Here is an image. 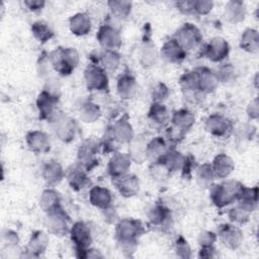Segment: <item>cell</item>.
<instances>
[{"instance_id": "39", "label": "cell", "mask_w": 259, "mask_h": 259, "mask_svg": "<svg viewBox=\"0 0 259 259\" xmlns=\"http://www.w3.org/2000/svg\"><path fill=\"white\" fill-rule=\"evenodd\" d=\"M107 6L113 17L124 20L132 13L133 3L125 0H110L107 2Z\"/></svg>"}, {"instance_id": "5", "label": "cell", "mask_w": 259, "mask_h": 259, "mask_svg": "<svg viewBox=\"0 0 259 259\" xmlns=\"http://www.w3.org/2000/svg\"><path fill=\"white\" fill-rule=\"evenodd\" d=\"M101 147L96 141L92 139L85 140L80 144L77 150V165L86 170L87 172L91 171L98 165L97 153Z\"/></svg>"}, {"instance_id": "3", "label": "cell", "mask_w": 259, "mask_h": 259, "mask_svg": "<svg viewBox=\"0 0 259 259\" xmlns=\"http://www.w3.org/2000/svg\"><path fill=\"white\" fill-rule=\"evenodd\" d=\"M115 239L118 243H138L139 238L145 233L143 223L137 219L125 218L115 224Z\"/></svg>"}, {"instance_id": "54", "label": "cell", "mask_w": 259, "mask_h": 259, "mask_svg": "<svg viewBox=\"0 0 259 259\" xmlns=\"http://www.w3.org/2000/svg\"><path fill=\"white\" fill-rule=\"evenodd\" d=\"M217 256V250L213 246H204L200 247V250L198 252V257L200 258H213Z\"/></svg>"}, {"instance_id": "43", "label": "cell", "mask_w": 259, "mask_h": 259, "mask_svg": "<svg viewBox=\"0 0 259 259\" xmlns=\"http://www.w3.org/2000/svg\"><path fill=\"white\" fill-rule=\"evenodd\" d=\"M174 250L176 253V256L183 259H188L192 257V251L191 247L188 243V241L183 236H178L174 243Z\"/></svg>"}, {"instance_id": "1", "label": "cell", "mask_w": 259, "mask_h": 259, "mask_svg": "<svg viewBox=\"0 0 259 259\" xmlns=\"http://www.w3.org/2000/svg\"><path fill=\"white\" fill-rule=\"evenodd\" d=\"M49 63L61 76H69L78 67L80 56L74 48L58 47L50 53Z\"/></svg>"}, {"instance_id": "29", "label": "cell", "mask_w": 259, "mask_h": 259, "mask_svg": "<svg viewBox=\"0 0 259 259\" xmlns=\"http://www.w3.org/2000/svg\"><path fill=\"white\" fill-rule=\"evenodd\" d=\"M89 201L93 206L103 210L111 206L112 194L108 188L95 185L89 190Z\"/></svg>"}, {"instance_id": "16", "label": "cell", "mask_w": 259, "mask_h": 259, "mask_svg": "<svg viewBox=\"0 0 259 259\" xmlns=\"http://www.w3.org/2000/svg\"><path fill=\"white\" fill-rule=\"evenodd\" d=\"M132 158L130 154L116 152L113 153L107 164V173L112 179L119 178L128 173L132 166Z\"/></svg>"}, {"instance_id": "17", "label": "cell", "mask_w": 259, "mask_h": 259, "mask_svg": "<svg viewBox=\"0 0 259 259\" xmlns=\"http://www.w3.org/2000/svg\"><path fill=\"white\" fill-rule=\"evenodd\" d=\"M194 70L197 75L198 92L201 94H209L214 92L220 84L215 72L207 67H197Z\"/></svg>"}, {"instance_id": "20", "label": "cell", "mask_w": 259, "mask_h": 259, "mask_svg": "<svg viewBox=\"0 0 259 259\" xmlns=\"http://www.w3.org/2000/svg\"><path fill=\"white\" fill-rule=\"evenodd\" d=\"M65 179L70 187L75 191H81L91 183V180L87 175V171L77 164L71 165L69 168H67Z\"/></svg>"}, {"instance_id": "26", "label": "cell", "mask_w": 259, "mask_h": 259, "mask_svg": "<svg viewBox=\"0 0 259 259\" xmlns=\"http://www.w3.org/2000/svg\"><path fill=\"white\" fill-rule=\"evenodd\" d=\"M138 91V83L136 78L130 73L120 75L116 82V92L123 100H130L135 97Z\"/></svg>"}, {"instance_id": "34", "label": "cell", "mask_w": 259, "mask_h": 259, "mask_svg": "<svg viewBox=\"0 0 259 259\" xmlns=\"http://www.w3.org/2000/svg\"><path fill=\"white\" fill-rule=\"evenodd\" d=\"M170 112L164 103L152 102L148 111V118L151 122L158 126H166L170 121Z\"/></svg>"}, {"instance_id": "53", "label": "cell", "mask_w": 259, "mask_h": 259, "mask_svg": "<svg viewBox=\"0 0 259 259\" xmlns=\"http://www.w3.org/2000/svg\"><path fill=\"white\" fill-rule=\"evenodd\" d=\"M176 8L183 14H194L193 12V0L177 1L175 3Z\"/></svg>"}, {"instance_id": "38", "label": "cell", "mask_w": 259, "mask_h": 259, "mask_svg": "<svg viewBox=\"0 0 259 259\" xmlns=\"http://www.w3.org/2000/svg\"><path fill=\"white\" fill-rule=\"evenodd\" d=\"M101 109L98 104L92 101H86L79 108V116L83 122L93 123L101 117Z\"/></svg>"}, {"instance_id": "52", "label": "cell", "mask_w": 259, "mask_h": 259, "mask_svg": "<svg viewBox=\"0 0 259 259\" xmlns=\"http://www.w3.org/2000/svg\"><path fill=\"white\" fill-rule=\"evenodd\" d=\"M247 115L249 116L250 119H254L256 120L259 116V105H258V99L257 97L254 98L253 100H251L248 105H247V109H246Z\"/></svg>"}, {"instance_id": "12", "label": "cell", "mask_w": 259, "mask_h": 259, "mask_svg": "<svg viewBox=\"0 0 259 259\" xmlns=\"http://www.w3.org/2000/svg\"><path fill=\"white\" fill-rule=\"evenodd\" d=\"M96 38L103 50L117 51L122 45L119 30L116 27L107 23L99 26L96 33Z\"/></svg>"}, {"instance_id": "27", "label": "cell", "mask_w": 259, "mask_h": 259, "mask_svg": "<svg viewBox=\"0 0 259 259\" xmlns=\"http://www.w3.org/2000/svg\"><path fill=\"white\" fill-rule=\"evenodd\" d=\"M247 9L246 4L243 1L239 0H231L228 1L224 8V16L226 20L230 23L237 24L246 18Z\"/></svg>"}, {"instance_id": "46", "label": "cell", "mask_w": 259, "mask_h": 259, "mask_svg": "<svg viewBox=\"0 0 259 259\" xmlns=\"http://www.w3.org/2000/svg\"><path fill=\"white\" fill-rule=\"evenodd\" d=\"M169 94H170V90L168 86L163 82H159L153 87L151 91L152 102L163 103L168 98Z\"/></svg>"}, {"instance_id": "18", "label": "cell", "mask_w": 259, "mask_h": 259, "mask_svg": "<svg viewBox=\"0 0 259 259\" xmlns=\"http://www.w3.org/2000/svg\"><path fill=\"white\" fill-rule=\"evenodd\" d=\"M49 246V237L42 231H34L31 233L27 245L24 249L25 257H40Z\"/></svg>"}, {"instance_id": "11", "label": "cell", "mask_w": 259, "mask_h": 259, "mask_svg": "<svg viewBox=\"0 0 259 259\" xmlns=\"http://www.w3.org/2000/svg\"><path fill=\"white\" fill-rule=\"evenodd\" d=\"M59 104V96L48 90L39 92L36 98V108L38 116L42 120L52 121L57 115V107Z\"/></svg>"}, {"instance_id": "48", "label": "cell", "mask_w": 259, "mask_h": 259, "mask_svg": "<svg viewBox=\"0 0 259 259\" xmlns=\"http://www.w3.org/2000/svg\"><path fill=\"white\" fill-rule=\"evenodd\" d=\"M213 8L211 0H193V12L197 15H206Z\"/></svg>"}, {"instance_id": "22", "label": "cell", "mask_w": 259, "mask_h": 259, "mask_svg": "<svg viewBox=\"0 0 259 259\" xmlns=\"http://www.w3.org/2000/svg\"><path fill=\"white\" fill-rule=\"evenodd\" d=\"M66 170L56 160H50L44 164L41 169V176L49 187L59 185L65 178Z\"/></svg>"}, {"instance_id": "21", "label": "cell", "mask_w": 259, "mask_h": 259, "mask_svg": "<svg viewBox=\"0 0 259 259\" xmlns=\"http://www.w3.org/2000/svg\"><path fill=\"white\" fill-rule=\"evenodd\" d=\"M27 148L36 154H46L51 150V140L47 133L42 131H30L25 136Z\"/></svg>"}, {"instance_id": "30", "label": "cell", "mask_w": 259, "mask_h": 259, "mask_svg": "<svg viewBox=\"0 0 259 259\" xmlns=\"http://www.w3.org/2000/svg\"><path fill=\"white\" fill-rule=\"evenodd\" d=\"M168 149L169 147L167 141L163 137H154L150 141H148L146 145V159H149L152 163H156L164 156Z\"/></svg>"}, {"instance_id": "40", "label": "cell", "mask_w": 259, "mask_h": 259, "mask_svg": "<svg viewBox=\"0 0 259 259\" xmlns=\"http://www.w3.org/2000/svg\"><path fill=\"white\" fill-rule=\"evenodd\" d=\"M30 30L33 37L40 44L48 42L55 35L54 30L51 28L49 23L44 20L34 21L30 26Z\"/></svg>"}, {"instance_id": "51", "label": "cell", "mask_w": 259, "mask_h": 259, "mask_svg": "<svg viewBox=\"0 0 259 259\" xmlns=\"http://www.w3.org/2000/svg\"><path fill=\"white\" fill-rule=\"evenodd\" d=\"M24 6L31 12H38L41 11L46 6L45 0H24Z\"/></svg>"}, {"instance_id": "49", "label": "cell", "mask_w": 259, "mask_h": 259, "mask_svg": "<svg viewBox=\"0 0 259 259\" xmlns=\"http://www.w3.org/2000/svg\"><path fill=\"white\" fill-rule=\"evenodd\" d=\"M218 240V235L211 231H201L197 236V242L200 247L213 246Z\"/></svg>"}, {"instance_id": "24", "label": "cell", "mask_w": 259, "mask_h": 259, "mask_svg": "<svg viewBox=\"0 0 259 259\" xmlns=\"http://www.w3.org/2000/svg\"><path fill=\"white\" fill-rule=\"evenodd\" d=\"M110 132L117 144H131L135 138L134 127L127 118L121 117L109 125Z\"/></svg>"}, {"instance_id": "36", "label": "cell", "mask_w": 259, "mask_h": 259, "mask_svg": "<svg viewBox=\"0 0 259 259\" xmlns=\"http://www.w3.org/2000/svg\"><path fill=\"white\" fill-rule=\"evenodd\" d=\"M240 48L249 54H257L259 52L258 30L251 27L244 29L240 37Z\"/></svg>"}, {"instance_id": "6", "label": "cell", "mask_w": 259, "mask_h": 259, "mask_svg": "<svg viewBox=\"0 0 259 259\" xmlns=\"http://www.w3.org/2000/svg\"><path fill=\"white\" fill-rule=\"evenodd\" d=\"M84 80L87 89L90 91H105L108 89L107 72L98 64H89L85 68Z\"/></svg>"}, {"instance_id": "35", "label": "cell", "mask_w": 259, "mask_h": 259, "mask_svg": "<svg viewBox=\"0 0 259 259\" xmlns=\"http://www.w3.org/2000/svg\"><path fill=\"white\" fill-rule=\"evenodd\" d=\"M39 206L46 212L49 213L62 206L61 195L54 187H48L45 189L39 197Z\"/></svg>"}, {"instance_id": "50", "label": "cell", "mask_w": 259, "mask_h": 259, "mask_svg": "<svg viewBox=\"0 0 259 259\" xmlns=\"http://www.w3.org/2000/svg\"><path fill=\"white\" fill-rule=\"evenodd\" d=\"M194 162H195V159L193 158V156L191 155H187L185 156V161H184V164H183V167L181 169V173H182V176L183 177H190L191 176V173L195 168L194 166Z\"/></svg>"}, {"instance_id": "47", "label": "cell", "mask_w": 259, "mask_h": 259, "mask_svg": "<svg viewBox=\"0 0 259 259\" xmlns=\"http://www.w3.org/2000/svg\"><path fill=\"white\" fill-rule=\"evenodd\" d=\"M20 239L18 233L11 230L5 229L1 233V243L3 247H16L19 243Z\"/></svg>"}, {"instance_id": "41", "label": "cell", "mask_w": 259, "mask_h": 259, "mask_svg": "<svg viewBox=\"0 0 259 259\" xmlns=\"http://www.w3.org/2000/svg\"><path fill=\"white\" fill-rule=\"evenodd\" d=\"M195 176L197 183L201 187H210L212 185L213 180L215 179L210 163H203L196 167Z\"/></svg>"}, {"instance_id": "42", "label": "cell", "mask_w": 259, "mask_h": 259, "mask_svg": "<svg viewBox=\"0 0 259 259\" xmlns=\"http://www.w3.org/2000/svg\"><path fill=\"white\" fill-rule=\"evenodd\" d=\"M179 85L181 89L187 93H199L197 89V75L195 70L184 72L179 78Z\"/></svg>"}, {"instance_id": "33", "label": "cell", "mask_w": 259, "mask_h": 259, "mask_svg": "<svg viewBox=\"0 0 259 259\" xmlns=\"http://www.w3.org/2000/svg\"><path fill=\"white\" fill-rule=\"evenodd\" d=\"M258 187L253 186V187H244L242 188L236 202L237 205L240 206L241 208L245 209L246 211L252 213L256 207H257V201H258Z\"/></svg>"}, {"instance_id": "31", "label": "cell", "mask_w": 259, "mask_h": 259, "mask_svg": "<svg viewBox=\"0 0 259 259\" xmlns=\"http://www.w3.org/2000/svg\"><path fill=\"white\" fill-rule=\"evenodd\" d=\"M170 121L171 125L186 134L195 123V115L188 108H180L172 113Z\"/></svg>"}, {"instance_id": "44", "label": "cell", "mask_w": 259, "mask_h": 259, "mask_svg": "<svg viewBox=\"0 0 259 259\" xmlns=\"http://www.w3.org/2000/svg\"><path fill=\"white\" fill-rule=\"evenodd\" d=\"M250 214H251L250 212L246 211L245 209L241 208L238 205L231 208L228 212L229 220L231 221L232 224H235V225H244V224H246L250 219Z\"/></svg>"}, {"instance_id": "9", "label": "cell", "mask_w": 259, "mask_h": 259, "mask_svg": "<svg viewBox=\"0 0 259 259\" xmlns=\"http://www.w3.org/2000/svg\"><path fill=\"white\" fill-rule=\"evenodd\" d=\"M51 122L59 140L64 143H70L75 139L78 127L74 118L66 114H57Z\"/></svg>"}, {"instance_id": "25", "label": "cell", "mask_w": 259, "mask_h": 259, "mask_svg": "<svg viewBox=\"0 0 259 259\" xmlns=\"http://www.w3.org/2000/svg\"><path fill=\"white\" fill-rule=\"evenodd\" d=\"M215 178L226 179L235 170L234 160L225 153L218 154L210 163Z\"/></svg>"}, {"instance_id": "10", "label": "cell", "mask_w": 259, "mask_h": 259, "mask_svg": "<svg viewBox=\"0 0 259 259\" xmlns=\"http://www.w3.org/2000/svg\"><path fill=\"white\" fill-rule=\"evenodd\" d=\"M204 128L213 137L227 138L232 134L234 125L232 120L227 116L220 113H212L206 117Z\"/></svg>"}, {"instance_id": "32", "label": "cell", "mask_w": 259, "mask_h": 259, "mask_svg": "<svg viewBox=\"0 0 259 259\" xmlns=\"http://www.w3.org/2000/svg\"><path fill=\"white\" fill-rule=\"evenodd\" d=\"M184 161L185 155H183L180 151L174 148H169L164 156L156 163L162 164L169 173H172L176 171H181Z\"/></svg>"}, {"instance_id": "37", "label": "cell", "mask_w": 259, "mask_h": 259, "mask_svg": "<svg viewBox=\"0 0 259 259\" xmlns=\"http://www.w3.org/2000/svg\"><path fill=\"white\" fill-rule=\"evenodd\" d=\"M100 66L106 72H115L121 63V56L117 51L103 50L99 55Z\"/></svg>"}, {"instance_id": "19", "label": "cell", "mask_w": 259, "mask_h": 259, "mask_svg": "<svg viewBox=\"0 0 259 259\" xmlns=\"http://www.w3.org/2000/svg\"><path fill=\"white\" fill-rule=\"evenodd\" d=\"M160 55L162 59L168 63L180 64L185 60L187 52L174 37H171L167 39L161 47Z\"/></svg>"}, {"instance_id": "13", "label": "cell", "mask_w": 259, "mask_h": 259, "mask_svg": "<svg viewBox=\"0 0 259 259\" xmlns=\"http://www.w3.org/2000/svg\"><path fill=\"white\" fill-rule=\"evenodd\" d=\"M217 235L222 244L230 250L238 249L244 240L242 230L235 224L221 225L218 229Z\"/></svg>"}, {"instance_id": "7", "label": "cell", "mask_w": 259, "mask_h": 259, "mask_svg": "<svg viewBox=\"0 0 259 259\" xmlns=\"http://www.w3.org/2000/svg\"><path fill=\"white\" fill-rule=\"evenodd\" d=\"M46 214V226L51 234L59 237L69 234L71 228V226L69 225L70 217L63 208V206Z\"/></svg>"}, {"instance_id": "8", "label": "cell", "mask_w": 259, "mask_h": 259, "mask_svg": "<svg viewBox=\"0 0 259 259\" xmlns=\"http://www.w3.org/2000/svg\"><path fill=\"white\" fill-rule=\"evenodd\" d=\"M230 51V45L224 37L214 36L203 46L201 54L210 62L221 63L228 58Z\"/></svg>"}, {"instance_id": "23", "label": "cell", "mask_w": 259, "mask_h": 259, "mask_svg": "<svg viewBox=\"0 0 259 259\" xmlns=\"http://www.w3.org/2000/svg\"><path fill=\"white\" fill-rule=\"evenodd\" d=\"M113 183L119 194L125 198L137 195L140 190V180L135 174L127 173L119 178L113 179Z\"/></svg>"}, {"instance_id": "2", "label": "cell", "mask_w": 259, "mask_h": 259, "mask_svg": "<svg viewBox=\"0 0 259 259\" xmlns=\"http://www.w3.org/2000/svg\"><path fill=\"white\" fill-rule=\"evenodd\" d=\"M244 187L237 180H226L209 187V198L214 206L223 208L235 202Z\"/></svg>"}, {"instance_id": "28", "label": "cell", "mask_w": 259, "mask_h": 259, "mask_svg": "<svg viewBox=\"0 0 259 259\" xmlns=\"http://www.w3.org/2000/svg\"><path fill=\"white\" fill-rule=\"evenodd\" d=\"M91 18L86 12H78L69 19L70 31L76 36H84L91 30Z\"/></svg>"}, {"instance_id": "45", "label": "cell", "mask_w": 259, "mask_h": 259, "mask_svg": "<svg viewBox=\"0 0 259 259\" xmlns=\"http://www.w3.org/2000/svg\"><path fill=\"white\" fill-rule=\"evenodd\" d=\"M215 75L219 80V83L227 84L235 79L236 71H235V68L232 66V64H224L218 69V71L215 72Z\"/></svg>"}, {"instance_id": "14", "label": "cell", "mask_w": 259, "mask_h": 259, "mask_svg": "<svg viewBox=\"0 0 259 259\" xmlns=\"http://www.w3.org/2000/svg\"><path fill=\"white\" fill-rule=\"evenodd\" d=\"M69 235L76 251L84 250L91 246L92 234L89 226L86 223L82 221L75 222L70 228Z\"/></svg>"}, {"instance_id": "15", "label": "cell", "mask_w": 259, "mask_h": 259, "mask_svg": "<svg viewBox=\"0 0 259 259\" xmlns=\"http://www.w3.org/2000/svg\"><path fill=\"white\" fill-rule=\"evenodd\" d=\"M148 220L151 226L156 227L162 231H167L173 226L172 213L170 209L162 203H156L149 210Z\"/></svg>"}, {"instance_id": "4", "label": "cell", "mask_w": 259, "mask_h": 259, "mask_svg": "<svg viewBox=\"0 0 259 259\" xmlns=\"http://www.w3.org/2000/svg\"><path fill=\"white\" fill-rule=\"evenodd\" d=\"M173 37L186 52L198 49L203 40L201 31L195 24L191 22L183 23L176 30Z\"/></svg>"}, {"instance_id": "55", "label": "cell", "mask_w": 259, "mask_h": 259, "mask_svg": "<svg viewBox=\"0 0 259 259\" xmlns=\"http://www.w3.org/2000/svg\"><path fill=\"white\" fill-rule=\"evenodd\" d=\"M102 212H103V218H104V220H105L106 222L112 224V223H114L115 221H116V222L118 221V220H117V213H116L115 209L112 208V206H109L108 208L103 209Z\"/></svg>"}]
</instances>
